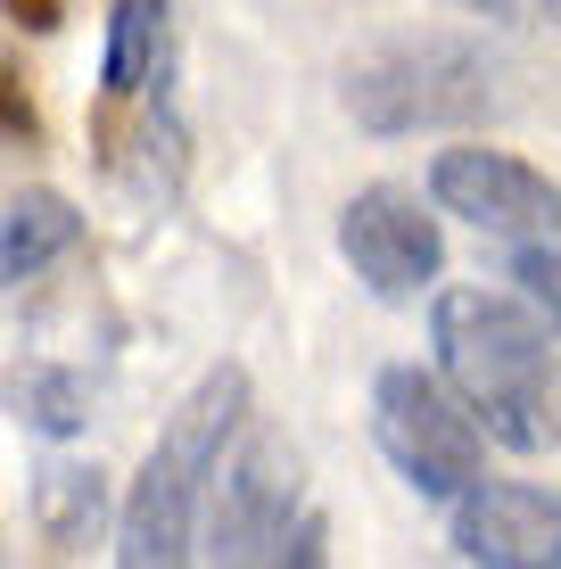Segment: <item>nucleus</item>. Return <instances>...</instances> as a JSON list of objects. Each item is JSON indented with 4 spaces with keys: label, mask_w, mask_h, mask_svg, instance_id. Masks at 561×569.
<instances>
[{
    "label": "nucleus",
    "mask_w": 561,
    "mask_h": 569,
    "mask_svg": "<svg viewBox=\"0 0 561 569\" xmlns=\"http://www.w3.org/2000/svg\"><path fill=\"white\" fill-rule=\"evenodd\" d=\"M339 257L355 264V281L372 289V298L413 306V298H430L438 272H447V231H438V214L421 207L413 190L372 182V190H355V199L339 207Z\"/></svg>",
    "instance_id": "7"
},
{
    "label": "nucleus",
    "mask_w": 561,
    "mask_h": 569,
    "mask_svg": "<svg viewBox=\"0 0 561 569\" xmlns=\"http://www.w3.org/2000/svg\"><path fill=\"white\" fill-rule=\"evenodd\" d=\"M9 397H17V413L42 429V438H74V429H83V405H91L83 380H74V371H50V363H33Z\"/></svg>",
    "instance_id": "12"
},
{
    "label": "nucleus",
    "mask_w": 561,
    "mask_h": 569,
    "mask_svg": "<svg viewBox=\"0 0 561 569\" xmlns=\"http://www.w3.org/2000/svg\"><path fill=\"white\" fill-rule=\"evenodd\" d=\"M430 207H438V214H462L471 231L512 240V248L553 240V231H561V190H553V173H537L529 157H512V149H479V141L430 157Z\"/></svg>",
    "instance_id": "6"
},
{
    "label": "nucleus",
    "mask_w": 561,
    "mask_h": 569,
    "mask_svg": "<svg viewBox=\"0 0 561 569\" xmlns=\"http://www.w3.org/2000/svg\"><path fill=\"white\" fill-rule=\"evenodd\" d=\"M158 74H166V0H116V9H108L100 91L116 108H132V100H149Z\"/></svg>",
    "instance_id": "10"
},
{
    "label": "nucleus",
    "mask_w": 561,
    "mask_h": 569,
    "mask_svg": "<svg viewBox=\"0 0 561 569\" xmlns=\"http://www.w3.org/2000/svg\"><path fill=\"white\" fill-rule=\"evenodd\" d=\"M100 512H108L100 470H74V462L42 470V537L58 545V553H83V545L100 537Z\"/></svg>",
    "instance_id": "11"
},
{
    "label": "nucleus",
    "mask_w": 561,
    "mask_h": 569,
    "mask_svg": "<svg viewBox=\"0 0 561 569\" xmlns=\"http://www.w3.org/2000/svg\"><path fill=\"white\" fill-rule=\"evenodd\" d=\"M74 240H83L74 199H58V190H26V199H9V207H0V289L50 272L58 257H74Z\"/></svg>",
    "instance_id": "9"
},
{
    "label": "nucleus",
    "mask_w": 561,
    "mask_h": 569,
    "mask_svg": "<svg viewBox=\"0 0 561 569\" xmlns=\"http://www.w3.org/2000/svg\"><path fill=\"white\" fill-rule=\"evenodd\" d=\"M339 100L372 141L488 124L504 108V58L479 33H397V42H372L363 58H347Z\"/></svg>",
    "instance_id": "4"
},
{
    "label": "nucleus",
    "mask_w": 561,
    "mask_h": 569,
    "mask_svg": "<svg viewBox=\"0 0 561 569\" xmlns=\"http://www.w3.org/2000/svg\"><path fill=\"white\" fill-rule=\"evenodd\" d=\"M0 141H33V100L9 67H0Z\"/></svg>",
    "instance_id": "14"
},
{
    "label": "nucleus",
    "mask_w": 561,
    "mask_h": 569,
    "mask_svg": "<svg viewBox=\"0 0 561 569\" xmlns=\"http://www.w3.org/2000/svg\"><path fill=\"white\" fill-rule=\"evenodd\" d=\"M372 438H380L389 470L421 503H454L462 487L488 470V429H479L471 405L421 363H389L372 380Z\"/></svg>",
    "instance_id": "5"
},
{
    "label": "nucleus",
    "mask_w": 561,
    "mask_h": 569,
    "mask_svg": "<svg viewBox=\"0 0 561 569\" xmlns=\"http://www.w3.org/2000/svg\"><path fill=\"white\" fill-rule=\"evenodd\" d=\"M438 380L471 405V421L512 455H545L553 413V330L520 289H430Z\"/></svg>",
    "instance_id": "1"
},
{
    "label": "nucleus",
    "mask_w": 561,
    "mask_h": 569,
    "mask_svg": "<svg viewBox=\"0 0 561 569\" xmlns=\"http://www.w3.org/2000/svg\"><path fill=\"white\" fill-rule=\"evenodd\" d=\"M512 281H520V298L545 313V330H561V248L553 240H529L512 257Z\"/></svg>",
    "instance_id": "13"
},
{
    "label": "nucleus",
    "mask_w": 561,
    "mask_h": 569,
    "mask_svg": "<svg viewBox=\"0 0 561 569\" xmlns=\"http://www.w3.org/2000/svg\"><path fill=\"white\" fill-rule=\"evenodd\" d=\"M447 537L479 569H561V496L537 479H471L447 503Z\"/></svg>",
    "instance_id": "8"
},
{
    "label": "nucleus",
    "mask_w": 561,
    "mask_h": 569,
    "mask_svg": "<svg viewBox=\"0 0 561 569\" xmlns=\"http://www.w3.org/2000/svg\"><path fill=\"white\" fill-rule=\"evenodd\" d=\"M240 421H248V371L240 363H216L173 405L166 438L149 446L141 479H132L124 512H116V561L124 569L190 561V545H199V496H207V479H216V462H223Z\"/></svg>",
    "instance_id": "2"
},
{
    "label": "nucleus",
    "mask_w": 561,
    "mask_h": 569,
    "mask_svg": "<svg viewBox=\"0 0 561 569\" xmlns=\"http://www.w3.org/2000/svg\"><path fill=\"white\" fill-rule=\"evenodd\" d=\"M447 9H462V17H504V26H512L520 0H447Z\"/></svg>",
    "instance_id": "15"
},
{
    "label": "nucleus",
    "mask_w": 561,
    "mask_h": 569,
    "mask_svg": "<svg viewBox=\"0 0 561 569\" xmlns=\"http://www.w3.org/2000/svg\"><path fill=\"white\" fill-rule=\"evenodd\" d=\"M331 528L322 512H305V470H298V446L264 421H240L199 496V561H223V569H314Z\"/></svg>",
    "instance_id": "3"
},
{
    "label": "nucleus",
    "mask_w": 561,
    "mask_h": 569,
    "mask_svg": "<svg viewBox=\"0 0 561 569\" xmlns=\"http://www.w3.org/2000/svg\"><path fill=\"white\" fill-rule=\"evenodd\" d=\"M512 26H561V0H520Z\"/></svg>",
    "instance_id": "16"
}]
</instances>
